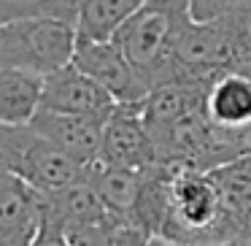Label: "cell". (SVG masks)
<instances>
[{
  "instance_id": "4",
  "label": "cell",
  "mask_w": 251,
  "mask_h": 246,
  "mask_svg": "<svg viewBox=\"0 0 251 246\" xmlns=\"http://www.w3.org/2000/svg\"><path fill=\"white\" fill-rule=\"evenodd\" d=\"M84 165L62 154L30 122H0V173L27 181L38 192H54L84 176Z\"/></svg>"
},
{
  "instance_id": "10",
  "label": "cell",
  "mask_w": 251,
  "mask_h": 246,
  "mask_svg": "<svg viewBox=\"0 0 251 246\" xmlns=\"http://www.w3.org/2000/svg\"><path fill=\"white\" fill-rule=\"evenodd\" d=\"M227 217L232 219L240 241H251V152L211 170Z\"/></svg>"
},
{
  "instance_id": "3",
  "label": "cell",
  "mask_w": 251,
  "mask_h": 246,
  "mask_svg": "<svg viewBox=\"0 0 251 246\" xmlns=\"http://www.w3.org/2000/svg\"><path fill=\"white\" fill-rule=\"evenodd\" d=\"M76 25L54 17L14 19L0 25V68L49 76L73 62Z\"/></svg>"
},
{
  "instance_id": "12",
  "label": "cell",
  "mask_w": 251,
  "mask_h": 246,
  "mask_svg": "<svg viewBox=\"0 0 251 246\" xmlns=\"http://www.w3.org/2000/svg\"><path fill=\"white\" fill-rule=\"evenodd\" d=\"M143 0H84L76 14V41H114Z\"/></svg>"
},
{
  "instance_id": "2",
  "label": "cell",
  "mask_w": 251,
  "mask_h": 246,
  "mask_svg": "<svg viewBox=\"0 0 251 246\" xmlns=\"http://www.w3.org/2000/svg\"><path fill=\"white\" fill-rule=\"evenodd\" d=\"M170 168V203L168 217L157 238L176 246L192 244H222L240 241L232 219L227 217L216 181L205 170Z\"/></svg>"
},
{
  "instance_id": "16",
  "label": "cell",
  "mask_w": 251,
  "mask_h": 246,
  "mask_svg": "<svg viewBox=\"0 0 251 246\" xmlns=\"http://www.w3.org/2000/svg\"><path fill=\"white\" fill-rule=\"evenodd\" d=\"M192 246H246L243 241H222V244H192Z\"/></svg>"
},
{
  "instance_id": "5",
  "label": "cell",
  "mask_w": 251,
  "mask_h": 246,
  "mask_svg": "<svg viewBox=\"0 0 251 246\" xmlns=\"http://www.w3.org/2000/svg\"><path fill=\"white\" fill-rule=\"evenodd\" d=\"M73 65L98 82L116 103H143L149 87L114 41H76Z\"/></svg>"
},
{
  "instance_id": "11",
  "label": "cell",
  "mask_w": 251,
  "mask_h": 246,
  "mask_svg": "<svg viewBox=\"0 0 251 246\" xmlns=\"http://www.w3.org/2000/svg\"><path fill=\"white\" fill-rule=\"evenodd\" d=\"M84 176L95 187L98 197L103 200V206L111 214H116V217H130L132 214L138 195H141V187H143V170L92 163V165H87Z\"/></svg>"
},
{
  "instance_id": "17",
  "label": "cell",
  "mask_w": 251,
  "mask_h": 246,
  "mask_svg": "<svg viewBox=\"0 0 251 246\" xmlns=\"http://www.w3.org/2000/svg\"><path fill=\"white\" fill-rule=\"evenodd\" d=\"M146 246H176V244H170V241H165V238H151Z\"/></svg>"
},
{
  "instance_id": "13",
  "label": "cell",
  "mask_w": 251,
  "mask_h": 246,
  "mask_svg": "<svg viewBox=\"0 0 251 246\" xmlns=\"http://www.w3.org/2000/svg\"><path fill=\"white\" fill-rule=\"evenodd\" d=\"M192 17L208 22L219 19L232 33L240 65H251V0H189Z\"/></svg>"
},
{
  "instance_id": "7",
  "label": "cell",
  "mask_w": 251,
  "mask_h": 246,
  "mask_svg": "<svg viewBox=\"0 0 251 246\" xmlns=\"http://www.w3.org/2000/svg\"><path fill=\"white\" fill-rule=\"evenodd\" d=\"M116 106L119 103H116L98 82H92L84 71H78L73 62L41 79L38 109L60 111V114L89 116V119L105 122Z\"/></svg>"
},
{
  "instance_id": "14",
  "label": "cell",
  "mask_w": 251,
  "mask_h": 246,
  "mask_svg": "<svg viewBox=\"0 0 251 246\" xmlns=\"http://www.w3.org/2000/svg\"><path fill=\"white\" fill-rule=\"evenodd\" d=\"M41 103V79L0 68V122H30Z\"/></svg>"
},
{
  "instance_id": "8",
  "label": "cell",
  "mask_w": 251,
  "mask_h": 246,
  "mask_svg": "<svg viewBox=\"0 0 251 246\" xmlns=\"http://www.w3.org/2000/svg\"><path fill=\"white\" fill-rule=\"evenodd\" d=\"M30 125L41 133L49 143H54L62 154L76 160L78 165H92L100 157V141H103V122L76 114H60V111L38 109Z\"/></svg>"
},
{
  "instance_id": "6",
  "label": "cell",
  "mask_w": 251,
  "mask_h": 246,
  "mask_svg": "<svg viewBox=\"0 0 251 246\" xmlns=\"http://www.w3.org/2000/svg\"><path fill=\"white\" fill-rule=\"evenodd\" d=\"M98 163L130 170H146L157 165V152L143 125L141 103H119L111 111V116L103 122Z\"/></svg>"
},
{
  "instance_id": "9",
  "label": "cell",
  "mask_w": 251,
  "mask_h": 246,
  "mask_svg": "<svg viewBox=\"0 0 251 246\" xmlns=\"http://www.w3.org/2000/svg\"><path fill=\"white\" fill-rule=\"evenodd\" d=\"M44 197L11 173H0V235H38Z\"/></svg>"
},
{
  "instance_id": "15",
  "label": "cell",
  "mask_w": 251,
  "mask_h": 246,
  "mask_svg": "<svg viewBox=\"0 0 251 246\" xmlns=\"http://www.w3.org/2000/svg\"><path fill=\"white\" fill-rule=\"evenodd\" d=\"M81 3L84 0H0V25L33 17H54L76 25Z\"/></svg>"
},
{
  "instance_id": "1",
  "label": "cell",
  "mask_w": 251,
  "mask_h": 246,
  "mask_svg": "<svg viewBox=\"0 0 251 246\" xmlns=\"http://www.w3.org/2000/svg\"><path fill=\"white\" fill-rule=\"evenodd\" d=\"M192 19L189 0H143L114 35V44L125 52L149 89L178 79L176 52Z\"/></svg>"
}]
</instances>
